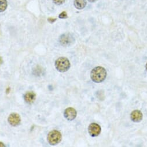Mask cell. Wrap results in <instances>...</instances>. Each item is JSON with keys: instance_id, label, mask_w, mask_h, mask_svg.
Segmentation results:
<instances>
[{"instance_id": "12", "label": "cell", "mask_w": 147, "mask_h": 147, "mask_svg": "<svg viewBox=\"0 0 147 147\" xmlns=\"http://www.w3.org/2000/svg\"><path fill=\"white\" fill-rule=\"evenodd\" d=\"M65 0H53V2L54 4L57 5H61L64 3Z\"/></svg>"}, {"instance_id": "18", "label": "cell", "mask_w": 147, "mask_h": 147, "mask_svg": "<svg viewBox=\"0 0 147 147\" xmlns=\"http://www.w3.org/2000/svg\"><path fill=\"white\" fill-rule=\"evenodd\" d=\"M146 70H147V63H146Z\"/></svg>"}, {"instance_id": "17", "label": "cell", "mask_w": 147, "mask_h": 147, "mask_svg": "<svg viewBox=\"0 0 147 147\" xmlns=\"http://www.w3.org/2000/svg\"><path fill=\"white\" fill-rule=\"evenodd\" d=\"M3 63V59L1 58V57H0V65Z\"/></svg>"}, {"instance_id": "2", "label": "cell", "mask_w": 147, "mask_h": 147, "mask_svg": "<svg viewBox=\"0 0 147 147\" xmlns=\"http://www.w3.org/2000/svg\"><path fill=\"white\" fill-rule=\"evenodd\" d=\"M71 64L69 61L65 57L59 58L55 62L56 69L60 72H65L69 70Z\"/></svg>"}, {"instance_id": "13", "label": "cell", "mask_w": 147, "mask_h": 147, "mask_svg": "<svg viewBox=\"0 0 147 147\" xmlns=\"http://www.w3.org/2000/svg\"><path fill=\"white\" fill-rule=\"evenodd\" d=\"M60 19H67L68 18L67 16V13H66V12H62L59 16Z\"/></svg>"}, {"instance_id": "1", "label": "cell", "mask_w": 147, "mask_h": 147, "mask_svg": "<svg viewBox=\"0 0 147 147\" xmlns=\"http://www.w3.org/2000/svg\"><path fill=\"white\" fill-rule=\"evenodd\" d=\"M91 77L92 81L95 83H101L104 82L107 78V71L103 67H96L91 71Z\"/></svg>"}, {"instance_id": "11", "label": "cell", "mask_w": 147, "mask_h": 147, "mask_svg": "<svg viewBox=\"0 0 147 147\" xmlns=\"http://www.w3.org/2000/svg\"><path fill=\"white\" fill-rule=\"evenodd\" d=\"M8 7L7 0H0V12L5 11Z\"/></svg>"}, {"instance_id": "14", "label": "cell", "mask_w": 147, "mask_h": 147, "mask_svg": "<svg viewBox=\"0 0 147 147\" xmlns=\"http://www.w3.org/2000/svg\"><path fill=\"white\" fill-rule=\"evenodd\" d=\"M56 19H54V18H48V21L50 23H53L54 22H55L56 21Z\"/></svg>"}, {"instance_id": "6", "label": "cell", "mask_w": 147, "mask_h": 147, "mask_svg": "<svg viewBox=\"0 0 147 147\" xmlns=\"http://www.w3.org/2000/svg\"><path fill=\"white\" fill-rule=\"evenodd\" d=\"M64 115L65 118L68 121H72L76 118L77 113L75 109L72 107H68L65 110Z\"/></svg>"}, {"instance_id": "3", "label": "cell", "mask_w": 147, "mask_h": 147, "mask_svg": "<svg viewBox=\"0 0 147 147\" xmlns=\"http://www.w3.org/2000/svg\"><path fill=\"white\" fill-rule=\"evenodd\" d=\"M47 139L50 145H55L61 142L62 136L60 131L56 130H53L48 133Z\"/></svg>"}, {"instance_id": "9", "label": "cell", "mask_w": 147, "mask_h": 147, "mask_svg": "<svg viewBox=\"0 0 147 147\" xmlns=\"http://www.w3.org/2000/svg\"><path fill=\"white\" fill-rule=\"evenodd\" d=\"M36 98V95L34 92L29 91L27 92L24 96V99L26 102L28 103H33Z\"/></svg>"}, {"instance_id": "4", "label": "cell", "mask_w": 147, "mask_h": 147, "mask_svg": "<svg viewBox=\"0 0 147 147\" xmlns=\"http://www.w3.org/2000/svg\"><path fill=\"white\" fill-rule=\"evenodd\" d=\"M60 43L64 46H69L74 42V38L70 34H65L62 35L59 39Z\"/></svg>"}, {"instance_id": "10", "label": "cell", "mask_w": 147, "mask_h": 147, "mask_svg": "<svg viewBox=\"0 0 147 147\" xmlns=\"http://www.w3.org/2000/svg\"><path fill=\"white\" fill-rule=\"evenodd\" d=\"M74 5L77 9H83L86 5V0H74Z\"/></svg>"}, {"instance_id": "16", "label": "cell", "mask_w": 147, "mask_h": 147, "mask_svg": "<svg viewBox=\"0 0 147 147\" xmlns=\"http://www.w3.org/2000/svg\"><path fill=\"white\" fill-rule=\"evenodd\" d=\"M88 1L89 2H90V3H94V2H95L96 1V0H88Z\"/></svg>"}, {"instance_id": "15", "label": "cell", "mask_w": 147, "mask_h": 147, "mask_svg": "<svg viewBox=\"0 0 147 147\" xmlns=\"http://www.w3.org/2000/svg\"><path fill=\"white\" fill-rule=\"evenodd\" d=\"M4 146H5V145L2 142H0V147H4Z\"/></svg>"}, {"instance_id": "5", "label": "cell", "mask_w": 147, "mask_h": 147, "mask_svg": "<svg viewBox=\"0 0 147 147\" xmlns=\"http://www.w3.org/2000/svg\"><path fill=\"white\" fill-rule=\"evenodd\" d=\"M101 131V128L100 125L96 123H92L90 124L88 127V131L89 134L92 137L98 136Z\"/></svg>"}, {"instance_id": "8", "label": "cell", "mask_w": 147, "mask_h": 147, "mask_svg": "<svg viewBox=\"0 0 147 147\" xmlns=\"http://www.w3.org/2000/svg\"><path fill=\"white\" fill-rule=\"evenodd\" d=\"M143 115L141 111L138 110H134L130 114V118L132 121L134 122H139L142 119Z\"/></svg>"}, {"instance_id": "7", "label": "cell", "mask_w": 147, "mask_h": 147, "mask_svg": "<svg viewBox=\"0 0 147 147\" xmlns=\"http://www.w3.org/2000/svg\"><path fill=\"white\" fill-rule=\"evenodd\" d=\"M8 122L12 126H16L19 125L21 122L20 115L17 113H12L8 117Z\"/></svg>"}]
</instances>
